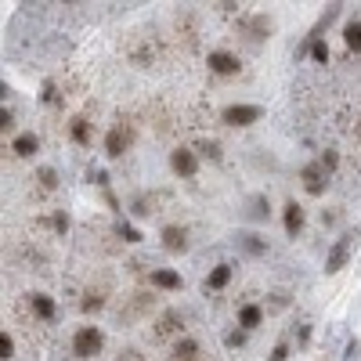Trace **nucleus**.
Segmentation results:
<instances>
[{"label": "nucleus", "mask_w": 361, "mask_h": 361, "mask_svg": "<svg viewBox=\"0 0 361 361\" xmlns=\"http://www.w3.org/2000/svg\"><path fill=\"white\" fill-rule=\"evenodd\" d=\"M127 58H130V62H134L137 69H152V66H159V58H163L159 40H156V37L137 33V37L127 44Z\"/></svg>", "instance_id": "1"}, {"label": "nucleus", "mask_w": 361, "mask_h": 361, "mask_svg": "<svg viewBox=\"0 0 361 361\" xmlns=\"http://www.w3.org/2000/svg\"><path fill=\"white\" fill-rule=\"evenodd\" d=\"M180 333H185V318H180V311H163V314L152 322V329H148V336H152V343L185 340Z\"/></svg>", "instance_id": "2"}, {"label": "nucleus", "mask_w": 361, "mask_h": 361, "mask_svg": "<svg viewBox=\"0 0 361 361\" xmlns=\"http://www.w3.org/2000/svg\"><path fill=\"white\" fill-rule=\"evenodd\" d=\"M102 347H105V333L98 325L76 329V336H73V354L76 357H94V354H102Z\"/></svg>", "instance_id": "3"}, {"label": "nucleus", "mask_w": 361, "mask_h": 361, "mask_svg": "<svg viewBox=\"0 0 361 361\" xmlns=\"http://www.w3.org/2000/svg\"><path fill=\"white\" fill-rule=\"evenodd\" d=\"M130 145H134V127H130V123H116V127L105 134V156L119 159Z\"/></svg>", "instance_id": "4"}, {"label": "nucleus", "mask_w": 361, "mask_h": 361, "mask_svg": "<svg viewBox=\"0 0 361 361\" xmlns=\"http://www.w3.org/2000/svg\"><path fill=\"white\" fill-rule=\"evenodd\" d=\"M260 116H264L260 105H228L221 112V123L224 127H250V123H257Z\"/></svg>", "instance_id": "5"}, {"label": "nucleus", "mask_w": 361, "mask_h": 361, "mask_svg": "<svg viewBox=\"0 0 361 361\" xmlns=\"http://www.w3.org/2000/svg\"><path fill=\"white\" fill-rule=\"evenodd\" d=\"M156 307V296H148V293H134L123 307H119V322H134V318H145L148 311Z\"/></svg>", "instance_id": "6"}, {"label": "nucleus", "mask_w": 361, "mask_h": 361, "mask_svg": "<svg viewBox=\"0 0 361 361\" xmlns=\"http://www.w3.org/2000/svg\"><path fill=\"white\" fill-rule=\"evenodd\" d=\"M170 170L177 173V177H195V170H199V156H195V148H177V152H170Z\"/></svg>", "instance_id": "7"}, {"label": "nucleus", "mask_w": 361, "mask_h": 361, "mask_svg": "<svg viewBox=\"0 0 361 361\" xmlns=\"http://www.w3.org/2000/svg\"><path fill=\"white\" fill-rule=\"evenodd\" d=\"M300 180H304V192L307 195H322L325 185H329V173L322 170V163H307L304 170H300Z\"/></svg>", "instance_id": "8"}, {"label": "nucleus", "mask_w": 361, "mask_h": 361, "mask_svg": "<svg viewBox=\"0 0 361 361\" xmlns=\"http://www.w3.org/2000/svg\"><path fill=\"white\" fill-rule=\"evenodd\" d=\"M350 250H354V235H343L340 243H336L333 250H329V257H325V271H329V275H336L340 267H347Z\"/></svg>", "instance_id": "9"}, {"label": "nucleus", "mask_w": 361, "mask_h": 361, "mask_svg": "<svg viewBox=\"0 0 361 361\" xmlns=\"http://www.w3.org/2000/svg\"><path fill=\"white\" fill-rule=\"evenodd\" d=\"M159 238H163V250L166 253H185L188 250V231L180 228V224H166Z\"/></svg>", "instance_id": "10"}, {"label": "nucleus", "mask_w": 361, "mask_h": 361, "mask_svg": "<svg viewBox=\"0 0 361 361\" xmlns=\"http://www.w3.org/2000/svg\"><path fill=\"white\" fill-rule=\"evenodd\" d=\"M238 25H243V33H246L253 44L267 40V33H271V18H267V15H246Z\"/></svg>", "instance_id": "11"}, {"label": "nucleus", "mask_w": 361, "mask_h": 361, "mask_svg": "<svg viewBox=\"0 0 361 361\" xmlns=\"http://www.w3.org/2000/svg\"><path fill=\"white\" fill-rule=\"evenodd\" d=\"M304 206L300 202H286V209H282V224H286V235L289 238H296L300 231H304Z\"/></svg>", "instance_id": "12"}, {"label": "nucleus", "mask_w": 361, "mask_h": 361, "mask_svg": "<svg viewBox=\"0 0 361 361\" xmlns=\"http://www.w3.org/2000/svg\"><path fill=\"white\" fill-rule=\"evenodd\" d=\"M238 58L231 54V51H209V69H214L217 76H231V73H238Z\"/></svg>", "instance_id": "13"}, {"label": "nucleus", "mask_w": 361, "mask_h": 361, "mask_svg": "<svg viewBox=\"0 0 361 361\" xmlns=\"http://www.w3.org/2000/svg\"><path fill=\"white\" fill-rule=\"evenodd\" d=\"M166 361H209L206 354H202V347L195 343V340H177V347H173V354L166 357Z\"/></svg>", "instance_id": "14"}, {"label": "nucleus", "mask_w": 361, "mask_h": 361, "mask_svg": "<svg viewBox=\"0 0 361 361\" xmlns=\"http://www.w3.org/2000/svg\"><path fill=\"white\" fill-rule=\"evenodd\" d=\"M11 152H15V156H22V159L37 156V152H40V137H37V134H18V137H15V145H11Z\"/></svg>", "instance_id": "15"}, {"label": "nucleus", "mask_w": 361, "mask_h": 361, "mask_svg": "<svg viewBox=\"0 0 361 361\" xmlns=\"http://www.w3.org/2000/svg\"><path fill=\"white\" fill-rule=\"evenodd\" d=\"M148 279H152L156 289H166V293H170V289H180V275H177V271H170V267H156Z\"/></svg>", "instance_id": "16"}, {"label": "nucleus", "mask_w": 361, "mask_h": 361, "mask_svg": "<svg viewBox=\"0 0 361 361\" xmlns=\"http://www.w3.org/2000/svg\"><path fill=\"white\" fill-rule=\"evenodd\" d=\"M159 202H163V195H137L130 202V209L137 217H152V214H159Z\"/></svg>", "instance_id": "17"}, {"label": "nucleus", "mask_w": 361, "mask_h": 361, "mask_svg": "<svg viewBox=\"0 0 361 361\" xmlns=\"http://www.w3.org/2000/svg\"><path fill=\"white\" fill-rule=\"evenodd\" d=\"M267 214H271L267 195H250V202H246V217H250V221H267Z\"/></svg>", "instance_id": "18"}, {"label": "nucleus", "mask_w": 361, "mask_h": 361, "mask_svg": "<svg viewBox=\"0 0 361 361\" xmlns=\"http://www.w3.org/2000/svg\"><path fill=\"white\" fill-rule=\"evenodd\" d=\"M260 322H264V311L257 304H243V307H238V325H243L246 333H250V329H257Z\"/></svg>", "instance_id": "19"}, {"label": "nucleus", "mask_w": 361, "mask_h": 361, "mask_svg": "<svg viewBox=\"0 0 361 361\" xmlns=\"http://www.w3.org/2000/svg\"><path fill=\"white\" fill-rule=\"evenodd\" d=\"M29 307H33V314H37V318H44V322H51V318H54V300H51V296H44V293L29 296Z\"/></svg>", "instance_id": "20"}, {"label": "nucleus", "mask_w": 361, "mask_h": 361, "mask_svg": "<svg viewBox=\"0 0 361 361\" xmlns=\"http://www.w3.org/2000/svg\"><path fill=\"white\" fill-rule=\"evenodd\" d=\"M231 282V264H217L214 271H209V279H206V293L209 289H224Z\"/></svg>", "instance_id": "21"}, {"label": "nucleus", "mask_w": 361, "mask_h": 361, "mask_svg": "<svg viewBox=\"0 0 361 361\" xmlns=\"http://www.w3.org/2000/svg\"><path fill=\"white\" fill-rule=\"evenodd\" d=\"M69 134H73V141H76V145H83V148L90 145V127H87V119H83V116H76V119H73Z\"/></svg>", "instance_id": "22"}, {"label": "nucleus", "mask_w": 361, "mask_h": 361, "mask_svg": "<svg viewBox=\"0 0 361 361\" xmlns=\"http://www.w3.org/2000/svg\"><path fill=\"white\" fill-rule=\"evenodd\" d=\"M343 44H347L350 51H361V22H347V29H343Z\"/></svg>", "instance_id": "23"}, {"label": "nucleus", "mask_w": 361, "mask_h": 361, "mask_svg": "<svg viewBox=\"0 0 361 361\" xmlns=\"http://www.w3.org/2000/svg\"><path fill=\"white\" fill-rule=\"evenodd\" d=\"M195 152H199V156H206V159H214V163L224 156V152H221V145H217V141H209V137H202V141L195 145Z\"/></svg>", "instance_id": "24"}, {"label": "nucleus", "mask_w": 361, "mask_h": 361, "mask_svg": "<svg viewBox=\"0 0 361 361\" xmlns=\"http://www.w3.org/2000/svg\"><path fill=\"white\" fill-rule=\"evenodd\" d=\"M80 307H83L87 314H90V311H102V307H105V293H102V289H90V293L83 296Z\"/></svg>", "instance_id": "25"}, {"label": "nucleus", "mask_w": 361, "mask_h": 361, "mask_svg": "<svg viewBox=\"0 0 361 361\" xmlns=\"http://www.w3.org/2000/svg\"><path fill=\"white\" fill-rule=\"evenodd\" d=\"M37 180H40V188H44V192H54V188H58V170L40 166V170H37Z\"/></svg>", "instance_id": "26"}, {"label": "nucleus", "mask_w": 361, "mask_h": 361, "mask_svg": "<svg viewBox=\"0 0 361 361\" xmlns=\"http://www.w3.org/2000/svg\"><path fill=\"white\" fill-rule=\"evenodd\" d=\"M238 238H243V250H246V253H253V257H260V253L267 250V243H264L260 235H238Z\"/></svg>", "instance_id": "27"}, {"label": "nucleus", "mask_w": 361, "mask_h": 361, "mask_svg": "<svg viewBox=\"0 0 361 361\" xmlns=\"http://www.w3.org/2000/svg\"><path fill=\"white\" fill-rule=\"evenodd\" d=\"M47 224H51L58 235H66V231H69V214H54V217H47Z\"/></svg>", "instance_id": "28"}, {"label": "nucleus", "mask_w": 361, "mask_h": 361, "mask_svg": "<svg viewBox=\"0 0 361 361\" xmlns=\"http://www.w3.org/2000/svg\"><path fill=\"white\" fill-rule=\"evenodd\" d=\"M116 231H119V238H123V243H141V231L130 228V224H119Z\"/></svg>", "instance_id": "29"}, {"label": "nucleus", "mask_w": 361, "mask_h": 361, "mask_svg": "<svg viewBox=\"0 0 361 361\" xmlns=\"http://www.w3.org/2000/svg\"><path fill=\"white\" fill-rule=\"evenodd\" d=\"M318 163H322V170H325V173H333V170H336V163H340V156L333 152V148H329V152H322V159H318Z\"/></svg>", "instance_id": "30"}, {"label": "nucleus", "mask_w": 361, "mask_h": 361, "mask_svg": "<svg viewBox=\"0 0 361 361\" xmlns=\"http://www.w3.org/2000/svg\"><path fill=\"white\" fill-rule=\"evenodd\" d=\"M11 354H15V340H11L8 333H0V357H4V361H8Z\"/></svg>", "instance_id": "31"}, {"label": "nucleus", "mask_w": 361, "mask_h": 361, "mask_svg": "<svg viewBox=\"0 0 361 361\" xmlns=\"http://www.w3.org/2000/svg\"><path fill=\"white\" fill-rule=\"evenodd\" d=\"M311 54H314V62H329V47L322 40H311Z\"/></svg>", "instance_id": "32"}, {"label": "nucleus", "mask_w": 361, "mask_h": 361, "mask_svg": "<svg viewBox=\"0 0 361 361\" xmlns=\"http://www.w3.org/2000/svg\"><path fill=\"white\" fill-rule=\"evenodd\" d=\"M246 343V329H235V333H228V347H243Z\"/></svg>", "instance_id": "33"}, {"label": "nucleus", "mask_w": 361, "mask_h": 361, "mask_svg": "<svg viewBox=\"0 0 361 361\" xmlns=\"http://www.w3.org/2000/svg\"><path fill=\"white\" fill-rule=\"evenodd\" d=\"M286 357H289V343H279L275 350H271V357H267V361H286Z\"/></svg>", "instance_id": "34"}, {"label": "nucleus", "mask_w": 361, "mask_h": 361, "mask_svg": "<svg viewBox=\"0 0 361 361\" xmlns=\"http://www.w3.org/2000/svg\"><path fill=\"white\" fill-rule=\"evenodd\" d=\"M0 127H4V134H8L11 127H15V116H11L8 109H4V112H0Z\"/></svg>", "instance_id": "35"}, {"label": "nucleus", "mask_w": 361, "mask_h": 361, "mask_svg": "<svg viewBox=\"0 0 361 361\" xmlns=\"http://www.w3.org/2000/svg\"><path fill=\"white\" fill-rule=\"evenodd\" d=\"M119 361H141V357H137V350H123V354H119Z\"/></svg>", "instance_id": "36"}]
</instances>
